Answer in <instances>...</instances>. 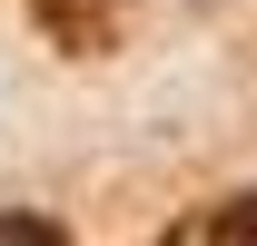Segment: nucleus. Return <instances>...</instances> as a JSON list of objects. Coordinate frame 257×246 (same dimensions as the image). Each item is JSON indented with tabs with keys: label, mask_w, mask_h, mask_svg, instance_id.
<instances>
[{
	"label": "nucleus",
	"mask_w": 257,
	"mask_h": 246,
	"mask_svg": "<svg viewBox=\"0 0 257 246\" xmlns=\"http://www.w3.org/2000/svg\"><path fill=\"white\" fill-rule=\"evenodd\" d=\"M178 236H188V246H257V197H227V207L188 216Z\"/></svg>",
	"instance_id": "f257e3e1"
},
{
	"label": "nucleus",
	"mask_w": 257,
	"mask_h": 246,
	"mask_svg": "<svg viewBox=\"0 0 257 246\" xmlns=\"http://www.w3.org/2000/svg\"><path fill=\"white\" fill-rule=\"evenodd\" d=\"M0 246H60V226H40V216H0Z\"/></svg>",
	"instance_id": "f03ea898"
}]
</instances>
